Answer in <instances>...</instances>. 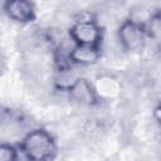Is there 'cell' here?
I'll use <instances>...</instances> for the list:
<instances>
[{
  "label": "cell",
  "mask_w": 161,
  "mask_h": 161,
  "mask_svg": "<svg viewBox=\"0 0 161 161\" xmlns=\"http://www.w3.org/2000/svg\"><path fill=\"white\" fill-rule=\"evenodd\" d=\"M117 39L123 50L130 53H140L146 47L147 34L143 25L128 19L121 24L117 33Z\"/></svg>",
  "instance_id": "7a4b0ae2"
},
{
  "label": "cell",
  "mask_w": 161,
  "mask_h": 161,
  "mask_svg": "<svg viewBox=\"0 0 161 161\" xmlns=\"http://www.w3.org/2000/svg\"><path fill=\"white\" fill-rule=\"evenodd\" d=\"M69 38L75 45L99 47L102 42V28L93 19L77 20L69 29Z\"/></svg>",
  "instance_id": "3957f363"
},
{
  "label": "cell",
  "mask_w": 161,
  "mask_h": 161,
  "mask_svg": "<svg viewBox=\"0 0 161 161\" xmlns=\"http://www.w3.org/2000/svg\"><path fill=\"white\" fill-rule=\"evenodd\" d=\"M20 148L28 158L34 161L53 158L57 152L53 136L43 128H36L28 132L21 140Z\"/></svg>",
  "instance_id": "6da1fadb"
},
{
  "label": "cell",
  "mask_w": 161,
  "mask_h": 161,
  "mask_svg": "<svg viewBox=\"0 0 161 161\" xmlns=\"http://www.w3.org/2000/svg\"><path fill=\"white\" fill-rule=\"evenodd\" d=\"M79 77L75 74V72L73 70L72 67L68 68H62V69H57L54 78H53V83L54 87L58 91L62 92H68V89L74 84V82L78 79Z\"/></svg>",
  "instance_id": "52a82bcc"
},
{
  "label": "cell",
  "mask_w": 161,
  "mask_h": 161,
  "mask_svg": "<svg viewBox=\"0 0 161 161\" xmlns=\"http://www.w3.org/2000/svg\"><path fill=\"white\" fill-rule=\"evenodd\" d=\"M69 99L74 103L84 107H92L97 104L98 96L93 86L84 78H78L74 84L68 89Z\"/></svg>",
  "instance_id": "277c9868"
},
{
  "label": "cell",
  "mask_w": 161,
  "mask_h": 161,
  "mask_svg": "<svg viewBox=\"0 0 161 161\" xmlns=\"http://www.w3.org/2000/svg\"><path fill=\"white\" fill-rule=\"evenodd\" d=\"M18 158V153L14 146L0 142V161H14Z\"/></svg>",
  "instance_id": "9c48e42d"
},
{
  "label": "cell",
  "mask_w": 161,
  "mask_h": 161,
  "mask_svg": "<svg viewBox=\"0 0 161 161\" xmlns=\"http://www.w3.org/2000/svg\"><path fill=\"white\" fill-rule=\"evenodd\" d=\"M101 57L99 47L91 45H74L70 52V59L73 64L91 65L98 62Z\"/></svg>",
  "instance_id": "8992f818"
},
{
  "label": "cell",
  "mask_w": 161,
  "mask_h": 161,
  "mask_svg": "<svg viewBox=\"0 0 161 161\" xmlns=\"http://www.w3.org/2000/svg\"><path fill=\"white\" fill-rule=\"evenodd\" d=\"M4 10L11 20L21 24L31 23L35 19V10L30 0H5Z\"/></svg>",
  "instance_id": "5b68a950"
},
{
  "label": "cell",
  "mask_w": 161,
  "mask_h": 161,
  "mask_svg": "<svg viewBox=\"0 0 161 161\" xmlns=\"http://www.w3.org/2000/svg\"><path fill=\"white\" fill-rule=\"evenodd\" d=\"M147 36L152 38V40L158 42L160 35H161V21H160V15L158 14H153L151 15V18L146 21V24L143 25Z\"/></svg>",
  "instance_id": "ba28073f"
}]
</instances>
